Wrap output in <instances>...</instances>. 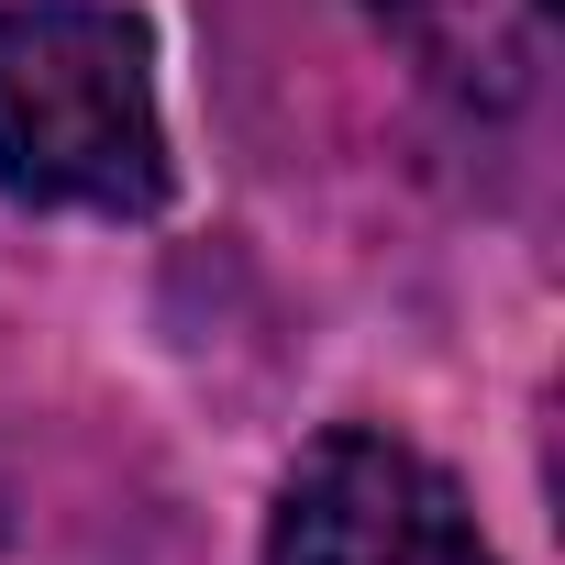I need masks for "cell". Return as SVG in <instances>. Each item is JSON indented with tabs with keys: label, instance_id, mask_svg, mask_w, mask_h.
Wrapping results in <instances>:
<instances>
[{
	"label": "cell",
	"instance_id": "1",
	"mask_svg": "<svg viewBox=\"0 0 565 565\" xmlns=\"http://www.w3.org/2000/svg\"><path fill=\"white\" fill-rule=\"evenodd\" d=\"M0 200L12 211H167L156 34L122 0H0Z\"/></svg>",
	"mask_w": 565,
	"mask_h": 565
},
{
	"label": "cell",
	"instance_id": "2",
	"mask_svg": "<svg viewBox=\"0 0 565 565\" xmlns=\"http://www.w3.org/2000/svg\"><path fill=\"white\" fill-rule=\"evenodd\" d=\"M266 565H499V554H488L466 488L422 444H399L377 422H333L277 477Z\"/></svg>",
	"mask_w": 565,
	"mask_h": 565
},
{
	"label": "cell",
	"instance_id": "3",
	"mask_svg": "<svg viewBox=\"0 0 565 565\" xmlns=\"http://www.w3.org/2000/svg\"><path fill=\"white\" fill-rule=\"evenodd\" d=\"M366 12L455 111H521L554 67V0H366Z\"/></svg>",
	"mask_w": 565,
	"mask_h": 565
}]
</instances>
